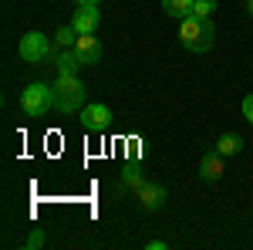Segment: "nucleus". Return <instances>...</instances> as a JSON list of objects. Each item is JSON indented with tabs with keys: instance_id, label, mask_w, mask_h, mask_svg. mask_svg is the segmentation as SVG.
Returning <instances> with one entry per match:
<instances>
[{
	"instance_id": "nucleus-4",
	"label": "nucleus",
	"mask_w": 253,
	"mask_h": 250,
	"mask_svg": "<svg viewBox=\"0 0 253 250\" xmlns=\"http://www.w3.org/2000/svg\"><path fill=\"white\" fill-rule=\"evenodd\" d=\"M17 54H20V61H27V64H44V61H54L58 44H54V38L41 34V31H27L17 44Z\"/></svg>"
},
{
	"instance_id": "nucleus-19",
	"label": "nucleus",
	"mask_w": 253,
	"mask_h": 250,
	"mask_svg": "<svg viewBox=\"0 0 253 250\" xmlns=\"http://www.w3.org/2000/svg\"><path fill=\"white\" fill-rule=\"evenodd\" d=\"M145 247H149V250H169V244H166V240H149Z\"/></svg>"
},
{
	"instance_id": "nucleus-20",
	"label": "nucleus",
	"mask_w": 253,
	"mask_h": 250,
	"mask_svg": "<svg viewBox=\"0 0 253 250\" xmlns=\"http://www.w3.org/2000/svg\"><path fill=\"white\" fill-rule=\"evenodd\" d=\"M75 3H78V7H84V3H98V7H101V0H75Z\"/></svg>"
},
{
	"instance_id": "nucleus-9",
	"label": "nucleus",
	"mask_w": 253,
	"mask_h": 250,
	"mask_svg": "<svg viewBox=\"0 0 253 250\" xmlns=\"http://www.w3.org/2000/svg\"><path fill=\"white\" fill-rule=\"evenodd\" d=\"M223 159H226V155H219L216 149H210V152L199 159V176H203L206 183H216V179L223 176Z\"/></svg>"
},
{
	"instance_id": "nucleus-13",
	"label": "nucleus",
	"mask_w": 253,
	"mask_h": 250,
	"mask_svg": "<svg viewBox=\"0 0 253 250\" xmlns=\"http://www.w3.org/2000/svg\"><path fill=\"white\" fill-rule=\"evenodd\" d=\"M193 3L196 0H162V10H166L172 20H182V17L193 14Z\"/></svg>"
},
{
	"instance_id": "nucleus-16",
	"label": "nucleus",
	"mask_w": 253,
	"mask_h": 250,
	"mask_svg": "<svg viewBox=\"0 0 253 250\" xmlns=\"http://www.w3.org/2000/svg\"><path fill=\"white\" fill-rule=\"evenodd\" d=\"M44 244H47L44 230H31V233H27V240H24V247H27V250H41Z\"/></svg>"
},
{
	"instance_id": "nucleus-1",
	"label": "nucleus",
	"mask_w": 253,
	"mask_h": 250,
	"mask_svg": "<svg viewBox=\"0 0 253 250\" xmlns=\"http://www.w3.org/2000/svg\"><path fill=\"white\" fill-rule=\"evenodd\" d=\"M179 41H182V48L193 51V54H206V51H213V44H216L213 20H203V17H196V14L182 17V20H179Z\"/></svg>"
},
{
	"instance_id": "nucleus-6",
	"label": "nucleus",
	"mask_w": 253,
	"mask_h": 250,
	"mask_svg": "<svg viewBox=\"0 0 253 250\" xmlns=\"http://www.w3.org/2000/svg\"><path fill=\"white\" fill-rule=\"evenodd\" d=\"M135 196H138V206H142L145 213H156V210L166 206V196H169V193H166L162 183H149V179H145V183L135 190Z\"/></svg>"
},
{
	"instance_id": "nucleus-10",
	"label": "nucleus",
	"mask_w": 253,
	"mask_h": 250,
	"mask_svg": "<svg viewBox=\"0 0 253 250\" xmlns=\"http://www.w3.org/2000/svg\"><path fill=\"white\" fill-rule=\"evenodd\" d=\"M142 183H145V173H142V166H138L135 159H125V166H122V176H118V186H122V190H132V193H135Z\"/></svg>"
},
{
	"instance_id": "nucleus-15",
	"label": "nucleus",
	"mask_w": 253,
	"mask_h": 250,
	"mask_svg": "<svg viewBox=\"0 0 253 250\" xmlns=\"http://www.w3.org/2000/svg\"><path fill=\"white\" fill-rule=\"evenodd\" d=\"M193 14H196V17H203V20H213L216 0H196V3H193Z\"/></svg>"
},
{
	"instance_id": "nucleus-8",
	"label": "nucleus",
	"mask_w": 253,
	"mask_h": 250,
	"mask_svg": "<svg viewBox=\"0 0 253 250\" xmlns=\"http://www.w3.org/2000/svg\"><path fill=\"white\" fill-rule=\"evenodd\" d=\"M75 54L81 58L84 68H88V64H98V61H101V41H98L95 34H78V41H75Z\"/></svg>"
},
{
	"instance_id": "nucleus-7",
	"label": "nucleus",
	"mask_w": 253,
	"mask_h": 250,
	"mask_svg": "<svg viewBox=\"0 0 253 250\" xmlns=\"http://www.w3.org/2000/svg\"><path fill=\"white\" fill-rule=\"evenodd\" d=\"M71 24H75L78 34H95L98 24H101V10H98V3H84V7H78L75 17H71Z\"/></svg>"
},
{
	"instance_id": "nucleus-21",
	"label": "nucleus",
	"mask_w": 253,
	"mask_h": 250,
	"mask_svg": "<svg viewBox=\"0 0 253 250\" xmlns=\"http://www.w3.org/2000/svg\"><path fill=\"white\" fill-rule=\"evenodd\" d=\"M247 10H250V17H253V0H247Z\"/></svg>"
},
{
	"instance_id": "nucleus-14",
	"label": "nucleus",
	"mask_w": 253,
	"mask_h": 250,
	"mask_svg": "<svg viewBox=\"0 0 253 250\" xmlns=\"http://www.w3.org/2000/svg\"><path fill=\"white\" fill-rule=\"evenodd\" d=\"M75 41H78L75 24H64V27H58V34H54V44H58V48H75Z\"/></svg>"
},
{
	"instance_id": "nucleus-12",
	"label": "nucleus",
	"mask_w": 253,
	"mask_h": 250,
	"mask_svg": "<svg viewBox=\"0 0 253 250\" xmlns=\"http://www.w3.org/2000/svg\"><path fill=\"white\" fill-rule=\"evenodd\" d=\"M243 149V135H236V132H223L219 139H216V152L219 155H236Z\"/></svg>"
},
{
	"instance_id": "nucleus-17",
	"label": "nucleus",
	"mask_w": 253,
	"mask_h": 250,
	"mask_svg": "<svg viewBox=\"0 0 253 250\" xmlns=\"http://www.w3.org/2000/svg\"><path fill=\"white\" fill-rule=\"evenodd\" d=\"M138 155H142V142H138V139H128V146H125V159H135V162H138Z\"/></svg>"
},
{
	"instance_id": "nucleus-5",
	"label": "nucleus",
	"mask_w": 253,
	"mask_h": 250,
	"mask_svg": "<svg viewBox=\"0 0 253 250\" xmlns=\"http://www.w3.org/2000/svg\"><path fill=\"white\" fill-rule=\"evenodd\" d=\"M81 129L91 135H105L108 129H112V108L108 105H101V101H95V105H84L81 108Z\"/></svg>"
},
{
	"instance_id": "nucleus-11",
	"label": "nucleus",
	"mask_w": 253,
	"mask_h": 250,
	"mask_svg": "<svg viewBox=\"0 0 253 250\" xmlns=\"http://www.w3.org/2000/svg\"><path fill=\"white\" fill-rule=\"evenodd\" d=\"M54 68H58V75H78L84 64L75 54V48H61L58 54H54Z\"/></svg>"
},
{
	"instance_id": "nucleus-2",
	"label": "nucleus",
	"mask_w": 253,
	"mask_h": 250,
	"mask_svg": "<svg viewBox=\"0 0 253 250\" xmlns=\"http://www.w3.org/2000/svg\"><path fill=\"white\" fill-rule=\"evenodd\" d=\"M88 105V88L78 75H58L54 81V108L64 115H81V108Z\"/></svg>"
},
{
	"instance_id": "nucleus-18",
	"label": "nucleus",
	"mask_w": 253,
	"mask_h": 250,
	"mask_svg": "<svg viewBox=\"0 0 253 250\" xmlns=\"http://www.w3.org/2000/svg\"><path fill=\"white\" fill-rule=\"evenodd\" d=\"M243 118H247V122L253 125V95H247V98H243Z\"/></svg>"
},
{
	"instance_id": "nucleus-3",
	"label": "nucleus",
	"mask_w": 253,
	"mask_h": 250,
	"mask_svg": "<svg viewBox=\"0 0 253 250\" xmlns=\"http://www.w3.org/2000/svg\"><path fill=\"white\" fill-rule=\"evenodd\" d=\"M51 108H54V85L31 81V85L20 92V112L27 118H44Z\"/></svg>"
}]
</instances>
